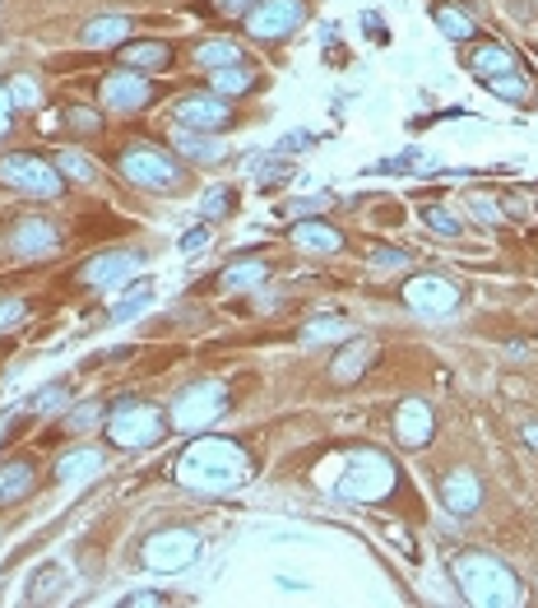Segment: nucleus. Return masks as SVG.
Here are the masks:
<instances>
[{"instance_id":"nucleus-2","label":"nucleus","mask_w":538,"mask_h":608,"mask_svg":"<svg viewBox=\"0 0 538 608\" xmlns=\"http://www.w3.org/2000/svg\"><path fill=\"white\" fill-rule=\"evenodd\" d=\"M450 576H455V585H460V595L478 608H515L525 599L511 566L502 558H492V553H478V548L450 558Z\"/></svg>"},{"instance_id":"nucleus-41","label":"nucleus","mask_w":538,"mask_h":608,"mask_svg":"<svg viewBox=\"0 0 538 608\" xmlns=\"http://www.w3.org/2000/svg\"><path fill=\"white\" fill-rule=\"evenodd\" d=\"M93 423H98V404H79L75 414L66 418V427H70V433H89Z\"/></svg>"},{"instance_id":"nucleus-22","label":"nucleus","mask_w":538,"mask_h":608,"mask_svg":"<svg viewBox=\"0 0 538 608\" xmlns=\"http://www.w3.org/2000/svg\"><path fill=\"white\" fill-rule=\"evenodd\" d=\"M265 274H270V261H261V256H242V261H232L224 274H218V288H224V292H242V288L265 284Z\"/></svg>"},{"instance_id":"nucleus-39","label":"nucleus","mask_w":538,"mask_h":608,"mask_svg":"<svg viewBox=\"0 0 538 608\" xmlns=\"http://www.w3.org/2000/svg\"><path fill=\"white\" fill-rule=\"evenodd\" d=\"M28 317V307H24V298H0V330H10V325H19Z\"/></svg>"},{"instance_id":"nucleus-24","label":"nucleus","mask_w":538,"mask_h":608,"mask_svg":"<svg viewBox=\"0 0 538 608\" xmlns=\"http://www.w3.org/2000/svg\"><path fill=\"white\" fill-rule=\"evenodd\" d=\"M33 464L28 460H10V464H0V506H10V502H24L33 493Z\"/></svg>"},{"instance_id":"nucleus-33","label":"nucleus","mask_w":538,"mask_h":608,"mask_svg":"<svg viewBox=\"0 0 538 608\" xmlns=\"http://www.w3.org/2000/svg\"><path fill=\"white\" fill-rule=\"evenodd\" d=\"M483 89L496 93V97H511V103H525V97H529V80L520 70H515V74H492V80H483Z\"/></svg>"},{"instance_id":"nucleus-34","label":"nucleus","mask_w":538,"mask_h":608,"mask_svg":"<svg viewBox=\"0 0 538 608\" xmlns=\"http://www.w3.org/2000/svg\"><path fill=\"white\" fill-rule=\"evenodd\" d=\"M232 205H237L232 186H214V191H205V200H201L205 223H214V219H224V214H232Z\"/></svg>"},{"instance_id":"nucleus-28","label":"nucleus","mask_w":538,"mask_h":608,"mask_svg":"<svg viewBox=\"0 0 538 608\" xmlns=\"http://www.w3.org/2000/svg\"><path fill=\"white\" fill-rule=\"evenodd\" d=\"M195 61L205 70H228V66H242V47H237L232 37H218V43L195 47Z\"/></svg>"},{"instance_id":"nucleus-45","label":"nucleus","mask_w":538,"mask_h":608,"mask_svg":"<svg viewBox=\"0 0 538 608\" xmlns=\"http://www.w3.org/2000/svg\"><path fill=\"white\" fill-rule=\"evenodd\" d=\"M14 112H19V107H14V93L0 84V140H5V130L14 126Z\"/></svg>"},{"instance_id":"nucleus-11","label":"nucleus","mask_w":538,"mask_h":608,"mask_svg":"<svg viewBox=\"0 0 538 608\" xmlns=\"http://www.w3.org/2000/svg\"><path fill=\"white\" fill-rule=\"evenodd\" d=\"M176 126H191V130H209L218 135L228 122H232V103L228 97H218L214 89L209 93H186V97H176Z\"/></svg>"},{"instance_id":"nucleus-30","label":"nucleus","mask_w":538,"mask_h":608,"mask_svg":"<svg viewBox=\"0 0 538 608\" xmlns=\"http://www.w3.org/2000/svg\"><path fill=\"white\" fill-rule=\"evenodd\" d=\"M56 168H61V176H70V182H79V186H93V182H98L93 159H89V153H79V149H61Z\"/></svg>"},{"instance_id":"nucleus-17","label":"nucleus","mask_w":538,"mask_h":608,"mask_svg":"<svg viewBox=\"0 0 538 608\" xmlns=\"http://www.w3.org/2000/svg\"><path fill=\"white\" fill-rule=\"evenodd\" d=\"M442 502L450 516H473L478 502H483V483H478L469 469H450L446 483H442Z\"/></svg>"},{"instance_id":"nucleus-47","label":"nucleus","mask_w":538,"mask_h":608,"mask_svg":"<svg viewBox=\"0 0 538 608\" xmlns=\"http://www.w3.org/2000/svg\"><path fill=\"white\" fill-rule=\"evenodd\" d=\"M205 246H209V228H191L186 238H182V251H186V256H191V251H205Z\"/></svg>"},{"instance_id":"nucleus-35","label":"nucleus","mask_w":538,"mask_h":608,"mask_svg":"<svg viewBox=\"0 0 538 608\" xmlns=\"http://www.w3.org/2000/svg\"><path fill=\"white\" fill-rule=\"evenodd\" d=\"M66 404H70V390L56 381V386H43L33 395V414H56V409H66Z\"/></svg>"},{"instance_id":"nucleus-16","label":"nucleus","mask_w":538,"mask_h":608,"mask_svg":"<svg viewBox=\"0 0 538 608\" xmlns=\"http://www.w3.org/2000/svg\"><path fill=\"white\" fill-rule=\"evenodd\" d=\"M172 145H176V153H182L186 163H195V168H214V163H224V159H228L224 140H214L209 130L176 126V130H172Z\"/></svg>"},{"instance_id":"nucleus-27","label":"nucleus","mask_w":538,"mask_h":608,"mask_svg":"<svg viewBox=\"0 0 538 608\" xmlns=\"http://www.w3.org/2000/svg\"><path fill=\"white\" fill-rule=\"evenodd\" d=\"M122 298L112 302V321H130V317H139L149 302H153V284L149 279H135V284H126V288H116Z\"/></svg>"},{"instance_id":"nucleus-26","label":"nucleus","mask_w":538,"mask_h":608,"mask_svg":"<svg viewBox=\"0 0 538 608\" xmlns=\"http://www.w3.org/2000/svg\"><path fill=\"white\" fill-rule=\"evenodd\" d=\"M293 242L302 246V251H321V256H330V251L344 246V232H334V228L321 223V219H307V223L293 228Z\"/></svg>"},{"instance_id":"nucleus-13","label":"nucleus","mask_w":538,"mask_h":608,"mask_svg":"<svg viewBox=\"0 0 538 608\" xmlns=\"http://www.w3.org/2000/svg\"><path fill=\"white\" fill-rule=\"evenodd\" d=\"M98 93H103V107L107 112L130 116V112H139L153 97V84L145 80V74H135V70H112Z\"/></svg>"},{"instance_id":"nucleus-31","label":"nucleus","mask_w":538,"mask_h":608,"mask_svg":"<svg viewBox=\"0 0 538 608\" xmlns=\"http://www.w3.org/2000/svg\"><path fill=\"white\" fill-rule=\"evenodd\" d=\"M417 219H423L432 232H442V238H460V214H450L446 205H423V209H417Z\"/></svg>"},{"instance_id":"nucleus-9","label":"nucleus","mask_w":538,"mask_h":608,"mask_svg":"<svg viewBox=\"0 0 538 608\" xmlns=\"http://www.w3.org/2000/svg\"><path fill=\"white\" fill-rule=\"evenodd\" d=\"M302 19H307V0H261L247 14V33L261 37V43H278L293 28H302Z\"/></svg>"},{"instance_id":"nucleus-19","label":"nucleus","mask_w":538,"mask_h":608,"mask_svg":"<svg viewBox=\"0 0 538 608\" xmlns=\"http://www.w3.org/2000/svg\"><path fill=\"white\" fill-rule=\"evenodd\" d=\"M371 358H376V344H371V340H348L344 353H339V358L330 363V381H334V386H353V381L367 371Z\"/></svg>"},{"instance_id":"nucleus-20","label":"nucleus","mask_w":538,"mask_h":608,"mask_svg":"<svg viewBox=\"0 0 538 608\" xmlns=\"http://www.w3.org/2000/svg\"><path fill=\"white\" fill-rule=\"evenodd\" d=\"M469 70L478 74V80H492V74H515L520 66H515V51L502 47V43H483L469 51Z\"/></svg>"},{"instance_id":"nucleus-15","label":"nucleus","mask_w":538,"mask_h":608,"mask_svg":"<svg viewBox=\"0 0 538 608\" xmlns=\"http://www.w3.org/2000/svg\"><path fill=\"white\" fill-rule=\"evenodd\" d=\"M432 437H436V414L423 400H404L394 409V441L404 450H423Z\"/></svg>"},{"instance_id":"nucleus-23","label":"nucleus","mask_w":538,"mask_h":608,"mask_svg":"<svg viewBox=\"0 0 538 608\" xmlns=\"http://www.w3.org/2000/svg\"><path fill=\"white\" fill-rule=\"evenodd\" d=\"M122 37H130V19L107 14V19H93V24H84L79 43L93 47V51H103V47H122Z\"/></svg>"},{"instance_id":"nucleus-5","label":"nucleus","mask_w":538,"mask_h":608,"mask_svg":"<svg viewBox=\"0 0 538 608\" xmlns=\"http://www.w3.org/2000/svg\"><path fill=\"white\" fill-rule=\"evenodd\" d=\"M224 414H228V386L224 381H195V386H186L182 395L172 400L168 427L195 437V433H205V427H214Z\"/></svg>"},{"instance_id":"nucleus-25","label":"nucleus","mask_w":538,"mask_h":608,"mask_svg":"<svg viewBox=\"0 0 538 608\" xmlns=\"http://www.w3.org/2000/svg\"><path fill=\"white\" fill-rule=\"evenodd\" d=\"M209 89L218 97H242L251 89H261V74H255L247 61L242 66H228V70H209Z\"/></svg>"},{"instance_id":"nucleus-38","label":"nucleus","mask_w":538,"mask_h":608,"mask_svg":"<svg viewBox=\"0 0 538 608\" xmlns=\"http://www.w3.org/2000/svg\"><path fill=\"white\" fill-rule=\"evenodd\" d=\"M371 265L376 269H400V265H409V256L400 246H371Z\"/></svg>"},{"instance_id":"nucleus-40","label":"nucleus","mask_w":538,"mask_h":608,"mask_svg":"<svg viewBox=\"0 0 538 608\" xmlns=\"http://www.w3.org/2000/svg\"><path fill=\"white\" fill-rule=\"evenodd\" d=\"M261 0H214V14H224V19H247Z\"/></svg>"},{"instance_id":"nucleus-6","label":"nucleus","mask_w":538,"mask_h":608,"mask_svg":"<svg viewBox=\"0 0 538 608\" xmlns=\"http://www.w3.org/2000/svg\"><path fill=\"white\" fill-rule=\"evenodd\" d=\"M116 172L130 186H145V191H182V168L158 145H126V153L116 159Z\"/></svg>"},{"instance_id":"nucleus-48","label":"nucleus","mask_w":538,"mask_h":608,"mask_svg":"<svg viewBox=\"0 0 538 608\" xmlns=\"http://www.w3.org/2000/svg\"><path fill=\"white\" fill-rule=\"evenodd\" d=\"M316 135H307V130H297V135H284V140H278V153H297L302 145H311Z\"/></svg>"},{"instance_id":"nucleus-12","label":"nucleus","mask_w":538,"mask_h":608,"mask_svg":"<svg viewBox=\"0 0 538 608\" xmlns=\"http://www.w3.org/2000/svg\"><path fill=\"white\" fill-rule=\"evenodd\" d=\"M56 246H61V228H56L51 219H43V214L19 219L14 232H10V256H19V261H43Z\"/></svg>"},{"instance_id":"nucleus-3","label":"nucleus","mask_w":538,"mask_h":608,"mask_svg":"<svg viewBox=\"0 0 538 608\" xmlns=\"http://www.w3.org/2000/svg\"><path fill=\"white\" fill-rule=\"evenodd\" d=\"M394 483H400V469H394V460L386 456V450L357 446L344 460V474H339L334 493L344 502H357V506H376V502H386L394 493Z\"/></svg>"},{"instance_id":"nucleus-43","label":"nucleus","mask_w":538,"mask_h":608,"mask_svg":"<svg viewBox=\"0 0 538 608\" xmlns=\"http://www.w3.org/2000/svg\"><path fill=\"white\" fill-rule=\"evenodd\" d=\"M43 590H61V572H56V566H51V572H37V576H33V590H28V595H33V599H47Z\"/></svg>"},{"instance_id":"nucleus-1","label":"nucleus","mask_w":538,"mask_h":608,"mask_svg":"<svg viewBox=\"0 0 538 608\" xmlns=\"http://www.w3.org/2000/svg\"><path fill=\"white\" fill-rule=\"evenodd\" d=\"M251 474H255V464L247 456V446L232 437H195L182 456H176V483L201 497L242 493Z\"/></svg>"},{"instance_id":"nucleus-8","label":"nucleus","mask_w":538,"mask_h":608,"mask_svg":"<svg viewBox=\"0 0 538 608\" xmlns=\"http://www.w3.org/2000/svg\"><path fill=\"white\" fill-rule=\"evenodd\" d=\"M0 182L19 195H33V200H56L66 191V176L56 163H43V159H28V153H10L0 159Z\"/></svg>"},{"instance_id":"nucleus-42","label":"nucleus","mask_w":538,"mask_h":608,"mask_svg":"<svg viewBox=\"0 0 538 608\" xmlns=\"http://www.w3.org/2000/svg\"><path fill=\"white\" fill-rule=\"evenodd\" d=\"M330 205V195H311V200H293V205H284V214L288 219H302V214H316V209H325Z\"/></svg>"},{"instance_id":"nucleus-46","label":"nucleus","mask_w":538,"mask_h":608,"mask_svg":"<svg viewBox=\"0 0 538 608\" xmlns=\"http://www.w3.org/2000/svg\"><path fill=\"white\" fill-rule=\"evenodd\" d=\"M255 176H261V182L270 186V182H284V176H293V168H288V163H270V159H265V163H255Z\"/></svg>"},{"instance_id":"nucleus-10","label":"nucleus","mask_w":538,"mask_h":608,"mask_svg":"<svg viewBox=\"0 0 538 608\" xmlns=\"http://www.w3.org/2000/svg\"><path fill=\"white\" fill-rule=\"evenodd\" d=\"M460 284L442 279V274H413L404 284V302L417 311V317H450L455 307H460Z\"/></svg>"},{"instance_id":"nucleus-21","label":"nucleus","mask_w":538,"mask_h":608,"mask_svg":"<svg viewBox=\"0 0 538 608\" xmlns=\"http://www.w3.org/2000/svg\"><path fill=\"white\" fill-rule=\"evenodd\" d=\"M103 464H107L103 450L79 446V450H70V456H61V464H56V479H61V483H84L93 474H103Z\"/></svg>"},{"instance_id":"nucleus-36","label":"nucleus","mask_w":538,"mask_h":608,"mask_svg":"<svg viewBox=\"0 0 538 608\" xmlns=\"http://www.w3.org/2000/svg\"><path fill=\"white\" fill-rule=\"evenodd\" d=\"M348 335V325L339 321V317H330V321H307L302 325V340L307 344H321V340H344Z\"/></svg>"},{"instance_id":"nucleus-44","label":"nucleus","mask_w":538,"mask_h":608,"mask_svg":"<svg viewBox=\"0 0 538 608\" xmlns=\"http://www.w3.org/2000/svg\"><path fill=\"white\" fill-rule=\"evenodd\" d=\"M10 93H14V107H33L37 103V89H33V80H10Z\"/></svg>"},{"instance_id":"nucleus-49","label":"nucleus","mask_w":538,"mask_h":608,"mask_svg":"<svg viewBox=\"0 0 538 608\" xmlns=\"http://www.w3.org/2000/svg\"><path fill=\"white\" fill-rule=\"evenodd\" d=\"M363 24H367V33H371V43H386V24H381V19H376V14H363Z\"/></svg>"},{"instance_id":"nucleus-29","label":"nucleus","mask_w":538,"mask_h":608,"mask_svg":"<svg viewBox=\"0 0 538 608\" xmlns=\"http://www.w3.org/2000/svg\"><path fill=\"white\" fill-rule=\"evenodd\" d=\"M432 19H436V28H442L446 37H455V43H469V37H473V19H469L465 10H455V5H436Z\"/></svg>"},{"instance_id":"nucleus-37","label":"nucleus","mask_w":538,"mask_h":608,"mask_svg":"<svg viewBox=\"0 0 538 608\" xmlns=\"http://www.w3.org/2000/svg\"><path fill=\"white\" fill-rule=\"evenodd\" d=\"M66 126L75 135H98V130H103V116L89 112V107H66Z\"/></svg>"},{"instance_id":"nucleus-18","label":"nucleus","mask_w":538,"mask_h":608,"mask_svg":"<svg viewBox=\"0 0 538 608\" xmlns=\"http://www.w3.org/2000/svg\"><path fill=\"white\" fill-rule=\"evenodd\" d=\"M172 66V47L149 37V43H126L122 47V70H135V74H163Z\"/></svg>"},{"instance_id":"nucleus-32","label":"nucleus","mask_w":538,"mask_h":608,"mask_svg":"<svg viewBox=\"0 0 538 608\" xmlns=\"http://www.w3.org/2000/svg\"><path fill=\"white\" fill-rule=\"evenodd\" d=\"M432 168H436V159H432V153H423V149H409V153H400V159L371 163L367 172H432Z\"/></svg>"},{"instance_id":"nucleus-7","label":"nucleus","mask_w":538,"mask_h":608,"mask_svg":"<svg viewBox=\"0 0 538 608\" xmlns=\"http://www.w3.org/2000/svg\"><path fill=\"white\" fill-rule=\"evenodd\" d=\"M139 558H145L149 572L158 576H176L186 572V566L201 558V535L186 525H172V529H158V535L145 539V548H139Z\"/></svg>"},{"instance_id":"nucleus-14","label":"nucleus","mask_w":538,"mask_h":608,"mask_svg":"<svg viewBox=\"0 0 538 608\" xmlns=\"http://www.w3.org/2000/svg\"><path fill=\"white\" fill-rule=\"evenodd\" d=\"M139 251H103V256H93L84 265V284L89 288H126L135 279V269H139Z\"/></svg>"},{"instance_id":"nucleus-50","label":"nucleus","mask_w":538,"mask_h":608,"mask_svg":"<svg viewBox=\"0 0 538 608\" xmlns=\"http://www.w3.org/2000/svg\"><path fill=\"white\" fill-rule=\"evenodd\" d=\"M163 595H153V590H135V595H126V608H145V604H158Z\"/></svg>"},{"instance_id":"nucleus-4","label":"nucleus","mask_w":538,"mask_h":608,"mask_svg":"<svg viewBox=\"0 0 538 608\" xmlns=\"http://www.w3.org/2000/svg\"><path fill=\"white\" fill-rule=\"evenodd\" d=\"M103 433H107L112 446H122V450H149V446H158L168 437V418H163L158 404L126 400L103 418Z\"/></svg>"}]
</instances>
